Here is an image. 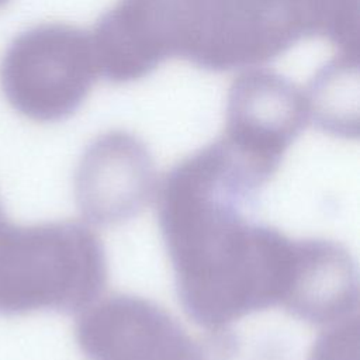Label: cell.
I'll return each mask as SVG.
<instances>
[{
    "mask_svg": "<svg viewBox=\"0 0 360 360\" xmlns=\"http://www.w3.org/2000/svg\"><path fill=\"white\" fill-rule=\"evenodd\" d=\"M259 187L221 139L179 162L158 187L159 225L180 302L208 332L283 307L290 291L297 240L240 214Z\"/></svg>",
    "mask_w": 360,
    "mask_h": 360,
    "instance_id": "1",
    "label": "cell"
},
{
    "mask_svg": "<svg viewBox=\"0 0 360 360\" xmlns=\"http://www.w3.org/2000/svg\"><path fill=\"white\" fill-rule=\"evenodd\" d=\"M315 35L359 55V0H188L184 58L215 72L256 68Z\"/></svg>",
    "mask_w": 360,
    "mask_h": 360,
    "instance_id": "2",
    "label": "cell"
},
{
    "mask_svg": "<svg viewBox=\"0 0 360 360\" xmlns=\"http://www.w3.org/2000/svg\"><path fill=\"white\" fill-rule=\"evenodd\" d=\"M105 281L103 245L84 224L18 225L0 215V315L82 311Z\"/></svg>",
    "mask_w": 360,
    "mask_h": 360,
    "instance_id": "3",
    "label": "cell"
},
{
    "mask_svg": "<svg viewBox=\"0 0 360 360\" xmlns=\"http://www.w3.org/2000/svg\"><path fill=\"white\" fill-rule=\"evenodd\" d=\"M98 76L90 32L65 22L25 30L0 60L4 97L17 112L37 122L70 117Z\"/></svg>",
    "mask_w": 360,
    "mask_h": 360,
    "instance_id": "4",
    "label": "cell"
},
{
    "mask_svg": "<svg viewBox=\"0 0 360 360\" xmlns=\"http://www.w3.org/2000/svg\"><path fill=\"white\" fill-rule=\"evenodd\" d=\"M305 90L267 69H249L229 87L221 139L266 183L305 128Z\"/></svg>",
    "mask_w": 360,
    "mask_h": 360,
    "instance_id": "5",
    "label": "cell"
},
{
    "mask_svg": "<svg viewBox=\"0 0 360 360\" xmlns=\"http://www.w3.org/2000/svg\"><path fill=\"white\" fill-rule=\"evenodd\" d=\"M76 343L87 360H212L211 349L158 304L128 294L80 311Z\"/></svg>",
    "mask_w": 360,
    "mask_h": 360,
    "instance_id": "6",
    "label": "cell"
},
{
    "mask_svg": "<svg viewBox=\"0 0 360 360\" xmlns=\"http://www.w3.org/2000/svg\"><path fill=\"white\" fill-rule=\"evenodd\" d=\"M188 0H117L90 32L100 76L136 82L172 56L183 58Z\"/></svg>",
    "mask_w": 360,
    "mask_h": 360,
    "instance_id": "7",
    "label": "cell"
},
{
    "mask_svg": "<svg viewBox=\"0 0 360 360\" xmlns=\"http://www.w3.org/2000/svg\"><path fill=\"white\" fill-rule=\"evenodd\" d=\"M155 180L145 143L127 131L114 129L97 136L84 150L75 174V195L89 221L115 225L149 202Z\"/></svg>",
    "mask_w": 360,
    "mask_h": 360,
    "instance_id": "8",
    "label": "cell"
},
{
    "mask_svg": "<svg viewBox=\"0 0 360 360\" xmlns=\"http://www.w3.org/2000/svg\"><path fill=\"white\" fill-rule=\"evenodd\" d=\"M357 300L356 267L349 252L332 240H298L283 308L304 321L332 325L354 315Z\"/></svg>",
    "mask_w": 360,
    "mask_h": 360,
    "instance_id": "9",
    "label": "cell"
},
{
    "mask_svg": "<svg viewBox=\"0 0 360 360\" xmlns=\"http://www.w3.org/2000/svg\"><path fill=\"white\" fill-rule=\"evenodd\" d=\"M359 55L339 53L335 60L318 72L305 96L309 120L323 131L340 136H357Z\"/></svg>",
    "mask_w": 360,
    "mask_h": 360,
    "instance_id": "10",
    "label": "cell"
},
{
    "mask_svg": "<svg viewBox=\"0 0 360 360\" xmlns=\"http://www.w3.org/2000/svg\"><path fill=\"white\" fill-rule=\"evenodd\" d=\"M308 360H359V316L329 325L315 340Z\"/></svg>",
    "mask_w": 360,
    "mask_h": 360,
    "instance_id": "11",
    "label": "cell"
},
{
    "mask_svg": "<svg viewBox=\"0 0 360 360\" xmlns=\"http://www.w3.org/2000/svg\"><path fill=\"white\" fill-rule=\"evenodd\" d=\"M7 1H8V0H0V7H1V6H4Z\"/></svg>",
    "mask_w": 360,
    "mask_h": 360,
    "instance_id": "12",
    "label": "cell"
},
{
    "mask_svg": "<svg viewBox=\"0 0 360 360\" xmlns=\"http://www.w3.org/2000/svg\"><path fill=\"white\" fill-rule=\"evenodd\" d=\"M4 212H3V207H1V204H0V215H3Z\"/></svg>",
    "mask_w": 360,
    "mask_h": 360,
    "instance_id": "13",
    "label": "cell"
}]
</instances>
